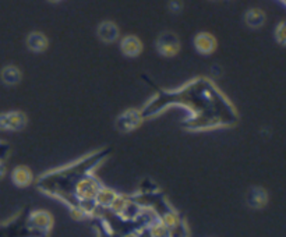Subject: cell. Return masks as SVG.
I'll use <instances>...</instances> for the list:
<instances>
[{
	"label": "cell",
	"mask_w": 286,
	"mask_h": 237,
	"mask_svg": "<svg viewBox=\"0 0 286 237\" xmlns=\"http://www.w3.org/2000/svg\"><path fill=\"white\" fill-rule=\"evenodd\" d=\"M143 123L141 112L137 109H127L123 113H120L116 118V130L120 133H130L133 130L138 129Z\"/></svg>",
	"instance_id": "1"
},
{
	"label": "cell",
	"mask_w": 286,
	"mask_h": 237,
	"mask_svg": "<svg viewBox=\"0 0 286 237\" xmlns=\"http://www.w3.org/2000/svg\"><path fill=\"white\" fill-rule=\"evenodd\" d=\"M157 51L161 56L173 57L180 51L179 38L173 32H164L161 34L157 41Z\"/></svg>",
	"instance_id": "2"
},
{
	"label": "cell",
	"mask_w": 286,
	"mask_h": 237,
	"mask_svg": "<svg viewBox=\"0 0 286 237\" xmlns=\"http://www.w3.org/2000/svg\"><path fill=\"white\" fill-rule=\"evenodd\" d=\"M99 187H101V184L98 183V180L92 179V177H84L81 180L77 181L74 193H76V197L80 201L94 202V198L97 196Z\"/></svg>",
	"instance_id": "3"
},
{
	"label": "cell",
	"mask_w": 286,
	"mask_h": 237,
	"mask_svg": "<svg viewBox=\"0 0 286 237\" xmlns=\"http://www.w3.org/2000/svg\"><path fill=\"white\" fill-rule=\"evenodd\" d=\"M28 117L24 112H9L0 114V129L7 131H21L26 129Z\"/></svg>",
	"instance_id": "4"
},
{
	"label": "cell",
	"mask_w": 286,
	"mask_h": 237,
	"mask_svg": "<svg viewBox=\"0 0 286 237\" xmlns=\"http://www.w3.org/2000/svg\"><path fill=\"white\" fill-rule=\"evenodd\" d=\"M98 38L105 43H113L119 39V28L112 21H103L97 30Z\"/></svg>",
	"instance_id": "5"
},
{
	"label": "cell",
	"mask_w": 286,
	"mask_h": 237,
	"mask_svg": "<svg viewBox=\"0 0 286 237\" xmlns=\"http://www.w3.org/2000/svg\"><path fill=\"white\" fill-rule=\"evenodd\" d=\"M194 48L195 51L201 55H211L216 49V41L211 34L201 32L194 38Z\"/></svg>",
	"instance_id": "6"
},
{
	"label": "cell",
	"mask_w": 286,
	"mask_h": 237,
	"mask_svg": "<svg viewBox=\"0 0 286 237\" xmlns=\"http://www.w3.org/2000/svg\"><path fill=\"white\" fill-rule=\"evenodd\" d=\"M120 51L126 57H137L143 52V43L137 36H126L120 42Z\"/></svg>",
	"instance_id": "7"
},
{
	"label": "cell",
	"mask_w": 286,
	"mask_h": 237,
	"mask_svg": "<svg viewBox=\"0 0 286 237\" xmlns=\"http://www.w3.org/2000/svg\"><path fill=\"white\" fill-rule=\"evenodd\" d=\"M11 180H13V183L17 187L26 188L34 180V175H32L30 168H27V166H17L13 170V173H11Z\"/></svg>",
	"instance_id": "8"
},
{
	"label": "cell",
	"mask_w": 286,
	"mask_h": 237,
	"mask_svg": "<svg viewBox=\"0 0 286 237\" xmlns=\"http://www.w3.org/2000/svg\"><path fill=\"white\" fill-rule=\"evenodd\" d=\"M246 201L249 204L250 208H254V209H261L267 205L268 202V194H267L266 190H262L260 187H254L251 188L249 193H247V198Z\"/></svg>",
	"instance_id": "9"
},
{
	"label": "cell",
	"mask_w": 286,
	"mask_h": 237,
	"mask_svg": "<svg viewBox=\"0 0 286 237\" xmlns=\"http://www.w3.org/2000/svg\"><path fill=\"white\" fill-rule=\"evenodd\" d=\"M48 45H49L48 38L42 32H31L30 35L27 36V48L34 53L45 52Z\"/></svg>",
	"instance_id": "10"
},
{
	"label": "cell",
	"mask_w": 286,
	"mask_h": 237,
	"mask_svg": "<svg viewBox=\"0 0 286 237\" xmlns=\"http://www.w3.org/2000/svg\"><path fill=\"white\" fill-rule=\"evenodd\" d=\"M30 222L31 225L36 229H39V230H49L52 226V217L45 211H36L34 212L30 218Z\"/></svg>",
	"instance_id": "11"
},
{
	"label": "cell",
	"mask_w": 286,
	"mask_h": 237,
	"mask_svg": "<svg viewBox=\"0 0 286 237\" xmlns=\"http://www.w3.org/2000/svg\"><path fill=\"white\" fill-rule=\"evenodd\" d=\"M118 197V193L112 188H107V187H99L97 196L94 198V202L99 206H103V208H109V205L112 204L113 200Z\"/></svg>",
	"instance_id": "12"
},
{
	"label": "cell",
	"mask_w": 286,
	"mask_h": 237,
	"mask_svg": "<svg viewBox=\"0 0 286 237\" xmlns=\"http://www.w3.org/2000/svg\"><path fill=\"white\" fill-rule=\"evenodd\" d=\"M2 81L6 84V85H17L20 83L21 78H23V74H21V70L15 66H7L2 70Z\"/></svg>",
	"instance_id": "13"
},
{
	"label": "cell",
	"mask_w": 286,
	"mask_h": 237,
	"mask_svg": "<svg viewBox=\"0 0 286 237\" xmlns=\"http://www.w3.org/2000/svg\"><path fill=\"white\" fill-rule=\"evenodd\" d=\"M245 21L250 28H260L266 22V14L260 9H250L246 13Z\"/></svg>",
	"instance_id": "14"
},
{
	"label": "cell",
	"mask_w": 286,
	"mask_h": 237,
	"mask_svg": "<svg viewBox=\"0 0 286 237\" xmlns=\"http://www.w3.org/2000/svg\"><path fill=\"white\" fill-rule=\"evenodd\" d=\"M169 229L164 222H157L151 226V236L152 237H168L169 236Z\"/></svg>",
	"instance_id": "15"
},
{
	"label": "cell",
	"mask_w": 286,
	"mask_h": 237,
	"mask_svg": "<svg viewBox=\"0 0 286 237\" xmlns=\"http://www.w3.org/2000/svg\"><path fill=\"white\" fill-rule=\"evenodd\" d=\"M162 222H164L165 225H166L169 229H172V227H176L178 225H179V219H178V217H176L174 214H172V212L166 214V215L162 218Z\"/></svg>",
	"instance_id": "16"
},
{
	"label": "cell",
	"mask_w": 286,
	"mask_h": 237,
	"mask_svg": "<svg viewBox=\"0 0 286 237\" xmlns=\"http://www.w3.org/2000/svg\"><path fill=\"white\" fill-rule=\"evenodd\" d=\"M169 9H170V11H173V13H179V11L183 9V5H182L180 0H170Z\"/></svg>",
	"instance_id": "17"
},
{
	"label": "cell",
	"mask_w": 286,
	"mask_h": 237,
	"mask_svg": "<svg viewBox=\"0 0 286 237\" xmlns=\"http://www.w3.org/2000/svg\"><path fill=\"white\" fill-rule=\"evenodd\" d=\"M279 31H278V36H276V39H278V42L281 43V45H283L285 43V34H283V24H281L279 26V28H278Z\"/></svg>",
	"instance_id": "18"
}]
</instances>
